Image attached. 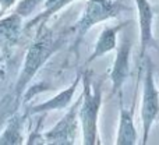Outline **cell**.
<instances>
[{"mask_svg": "<svg viewBox=\"0 0 159 145\" xmlns=\"http://www.w3.org/2000/svg\"><path fill=\"white\" fill-rule=\"evenodd\" d=\"M124 25H127V22H121V24L117 25H109V27H105L101 31L95 45H93L92 53L87 59V66L91 64L92 61L98 60L99 57H103L105 55L116 50V48H117V35L123 29Z\"/></svg>", "mask_w": 159, "mask_h": 145, "instance_id": "obj_11", "label": "cell"}, {"mask_svg": "<svg viewBox=\"0 0 159 145\" xmlns=\"http://www.w3.org/2000/svg\"><path fill=\"white\" fill-rule=\"evenodd\" d=\"M81 105L78 109L80 129L84 145H98L99 140V113L102 109V81H93L92 70L82 71Z\"/></svg>", "mask_w": 159, "mask_h": 145, "instance_id": "obj_2", "label": "cell"}, {"mask_svg": "<svg viewBox=\"0 0 159 145\" xmlns=\"http://www.w3.org/2000/svg\"><path fill=\"white\" fill-rule=\"evenodd\" d=\"M82 79V71L77 74L73 82L66 87L64 89H61L59 93H56L53 98L48 99V101L42 102V103L34 105L28 109L27 115H46L49 112H55V110H64L73 103V99H74L75 93H77V88L81 84Z\"/></svg>", "mask_w": 159, "mask_h": 145, "instance_id": "obj_8", "label": "cell"}, {"mask_svg": "<svg viewBox=\"0 0 159 145\" xmlns=\"http://www.w3.org/2000/svg\"><path fill=\"white\" fill-rule=\"evenodd\" d=\"M18 3V0H0V17H3L10 8Z\"/></svg>", "mask_w": 159, "mask_h": 145, "instance_id": "obj_15", "label": "cell"}, {"mask_svg": "<svg viewBox=\"0 0 159 145\" xmlns=\"http://www.w3.org/2000/svg\"><path fill=\"white\" fill-rule=\"evenodd\" d=\"M81 105V93L74 103L67 107V112L50 130L43 134L45 144L52 145H73L75 144L78 131V109Z\"/></svg>", "mask_w": 159, "mask_h": 145, "instance_id": "obj_5", "label": "cell"}, {"mask_svg": "<svg viewBox=\"0 0 159 145\" xmlns=\"http://www.w3.org/2000/svg\"><path fill=\"white\" fill-rule=\"evenodd\" d=\"M137 8L138 27H140V53H138V63H140V74L144 67V59L151 49H157L158 45L154 36V10L149 0H134Z\"/></svg>", "mask_w": 159, "mask_h": 145, "instance_id": "obj_6", "label": "cell"}, {"mask_svg": "<svg viewBox=\"0 0 159 145\" xmlns=\"http://www.w3.org/2000/svg\"><path fill=\"white\" fill-rule=\"evenodd\" d=\"M61 43H63V36L56 35L55 31L50 29L46 24L36 28L35 38L25 52L22 69L16 81V85H14L13 105L16 110L18 107L21 98L24 96V92L27 91L28 85L35 78L39 70L45 66V63L60 49Z\"/></svg>", "mask_w": 159, "mask_h": 145, "instance_id": "obj_1", "label": "cell"}, {"mask_svg": "<svg viewBox=\"0 0 159 145\" xmlns=\"http://www.w3.org/2000/svg\"><path fill=\"white\" fill-rule=\"evenodd\" d=\"M126 10H129V7L121 0H88L73 28L74 29V39L71 46L73 50H78V46L84 36L95 25L117 18Z\"/></svg>", "mask_w": 159, "mask_h": 145, "instance_id": "obj_3", "label": "cell"}, {"mask_svg": "<svg viewBox=\"0 0 159 145\" xmlns=\"http://www.w3.org/2000/svg\"><path fill=\"white\" fill-rule=\"evenodd\" d=\"M3 60H4V56L0 55V63H3Z\"/></svg>", "mask_w": 159, "mask_h": 145, "instance_id": "obj_16", "label": "cell"}, {"mask_svg": "<svg viewBox=\"0 0 159 145\" xmlns=\"http://www.w3.org/2000/svg\"><path fill=\"white\" fill-rule=\"evenodd\" d=\"M135 98L133 106L127 109L123 103V95H119V126L115 144L117 145H135L138 141L137 129L134 126Z\"/></svg>", "mask_w": 159, "mask_h": 145, "instance_id": "obj_9", "label": "cell"}, {"mask_svg": "<svg viewBox=\"0 0 159 145\" xmlns=\"http://www.w3.org/2000/svg\"><path fill=\"white\" fill-rule=\"evenodd\" d=\"M45 2L46 0H20L13 11L20 14L22 18H30L45 4Z\"/></svg>", "mask_w": 159, "mask_h": 145, "instance_id": "obj_14", "label": "cell"}, {"mask_svg": "<svg viewBox=\"0 0 159 145\" xmlns=\"http://www.w3.org/2000/svg\"><path fill=\"white\" fill-rule=\"evenodd\" d=\"M144 78H143V99H141V124H143V143L148 144L149 134L154 123L159 116V89L155 85L154 64L151 56L144 59Z\"/></svg>", "mask_w": 159, "mask_h": 145, "instance_id": "obj_4", "label": "cell"}, {"mask_svg": "<svg viewBox=\"0 0 159 145\" xmlns=\"http://www.w3.org/2000/svg\"><path fill=\"white\" fill-rule=\"evenodd\" d=\"M73 2L75 0H46L45 2V7L41 13H38L36 16H34L31 20H28L27 22L24 24V32H28L32 28H38L43 24H48L50 18L53 16L61 11L63 8H66L67 6H70Z\"/></svg>", "mask_w": 159, "mask_h": 145, "instance_id": "obj_12", "label": "cell"}, {"mask_svg": "<svg viewBox=\"0 0 159 145\" xmlns=\"http://www.w3.org/2000/svg\"><path fill=\"white\" fill-rule=\"evenodd\" d=\"M24 32L22 17L17 13H11L6 17H0V50L8 52L18 43L21 34Z\"/></svg>", "mask_w": 159, "mask_h": 145, "instance_id": "obj_10", "label": "cell"}, {"mask_svg": "<svg viewBox=\"0 0 159 145\" xmlns=\"http://www.w3.org/2000/svg\"><path fill=\"white\" fill-rule=\"evenodd\" d=\"M24 117L14 113L10 116L3 133L0 134V145H21L25 144L22 129H24Z\"/></svg>", "mask_w": 159, "mask_h": 145, "instance_id": "obj_13", "label": "cell"}, {"mask_svg": "<svg viewBox=\"0 0 159 145\" xmlns=\"http://www.w3.org/2000/svg\"><path fill=\"white\" fill-rule=\"evenodd\" d=\"M131 48L133 43L129 36H126L116 48V56L109 73V78L112 82V95H123V87L130 75Z\"/></svg>", "mask_w": 159, "mask_h": 145, "instance_id": "obj_7", "label": "cell"}]
</instances>
